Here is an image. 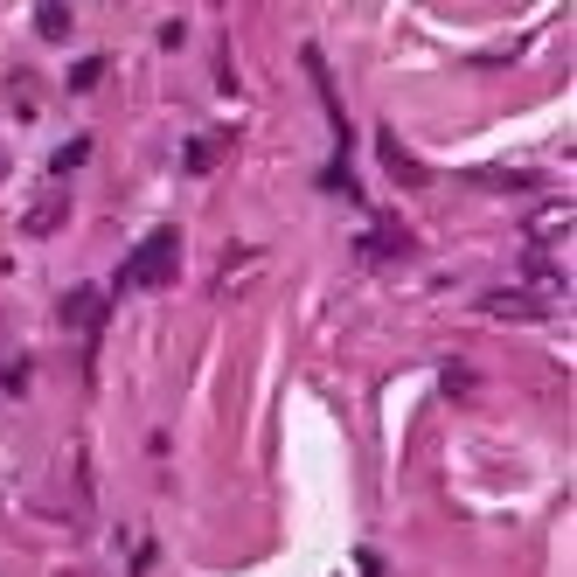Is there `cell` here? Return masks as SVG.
Wrapping results in <instances>:
<instances>
[{
  "mask_svg": "<svg viewBox=\"0 0 577 577\" xmlns=\"http://www.w3.org/2000/svg\"><path fill=\"white\" fill-rule=\"evenodd\" d=\"M480 306H487L494 320H536V313H543V292H522V286H508V292H487Z\"/></svg>",
  "mask_w": 577,
  "mask_h": 577,
  "instance_id": "obj_5",
  "label": "cell"
},
{
  "mask_svg": "<svg viewBox=\"0 0 577 577\" xmlns=\"http://www.w3.org/2000/svg\"><path fill=\"white\" fill-rule=\"evenodd\" d=\"M63 223H70V195H63V181H56V188H42V195L28 202V216H21V230H28V237H56Z\"/></svg>",
  "mask_w": 577,
  "mask_h": 577,
  "instance_id": "obj_2",
  "label": "cell"
},
{
  "mask_svg": "<svg viewBox=\"0 0 577 577\" xmlns=\"http://www.w3.org/2000/svg\"><path fill=\"white\" fill-rule=\"evenodd\" d=\"M376 146H383V167H390V174H397L404 188H425V181H432V174H425V167H418V160H411V153L397 146V133H383Z\"/></svg>",
  "mask_w": 577,
  "mask_h": 577,
  "instance_id": "obj_6",
  "label": "cell"
},
{
  "mask_svg": "<svg viewBox=\"0 0 577 577\" xmlns=\"http://www.w3.org/2000/svg\"><path fill=\"white\" fill-rule=\"evenodd\" d=\"M98 77H105V56H84V63H77V70H70V91H91V84H98Z\"/></svg>",
  "mask_w": 577,
  "mask_h": 577,
  "instance_id": "obj_14",
  "label": "cell"
},
{
  "mask_svg": "<svg viewBox=\"0 0 577 577\" xmlns=\"http://www.w3.org/2000/svg\"><path fill=\"white\" fill-rule=\"evenodd\" d=\"M397 251H411V230H397V223H383V230L362 237V258H397Z\"/></svg>",
  "mask_w": 577,
  "mask_h": 577,
  "instance_id": "obj_7",
  "label": "cell"
},
{
  "mask_svg": "<svg viewBox=\"0 0 577 577\" xmlns=\"http://www.w3.org/2000/svg\"><path fill=\"white\" fill-rule=\"evenodd\" d=\"M35 35H42V42H63V35H70V7H63V0H42V7H35Z\"/></svg>",
  "mask_w": 577,
  "mask_h": 577,
  "instance_id": "obj_8",
  "label": "cell"
},
{
  "mask_svg": "<svg viewBox=\"0 0 577 577\" xmlns=\"http://www.w3.org/2000/svg\"><path fill=\"white\" fill-rule=\"evenodd\" d=\"M174 272H181V237H174V230H153V237L133 244V258L119 265V286H140L146 292V286H167Z\"/></svg>",
  "mask_w": 577,
  "mask_h": 577,
  "instance_id": "obj_1",
  "label": "cell"
},
{
  "mask_svg": "<svg viewBox=\"0 0 577 577\" xmlns=\"http://www.w3.org/2000/svg\"><path fill=\"white\" fill-rule=\"evenodd\" d=\"M28 376H35V369H28V355H14V362L0 369V390H7V397H28Z\"/></svg>",
  "mask_w": 577,
  "mask_h": 577,
  "instance_id": "obj_12",
  "label": "cell"
},
{
  "mask_svg": "<svg viewBox=\"0 0 577 577\" xmlns=\"http://www.w3.org/2000/svg\"><path fill=\"white\" fill-rule=\"evenodd\" d=\"M84 160H91V140L77 133V140H63V146H56V153H49V174L63 181V174H70V167H84Z\"/></svg>",
  "mask_w": 577,
  "mask_h": 577,
  "instance_id": "obj_10",
  "label": "cell"
},
{
  "mask_svg": "<svg viewBox=\"0 0 577 577\" xmlns=\"http://www.w3.org/2000/svg\"><path fill=\"white\" fill-rule=\"evenodd\" d=\"M299 63H306V77H313V91H320V105H327L334 140L348 146V112H341V91H334V77H327V56H320V49H299Z\"/></svg>",
  "mask_w": 577,
  "mask_h": 577,
  "instance_id": "obj_3",
  "label": "cell"
},
{
  "mask_svg": "<svg viewBox=\"0 0 577 577\" xmlns=\"http://www.w3.org/2000/svg\"><path fill=\"white\" fill-rule=\"evenodd\" d=\"M7 91H14V119H42V98H35V77H7Z\"/></svg>",
  "mask_w": 577,
  "mask_h": 577,
  "instance_id": "obj_11",
  "label": "cell"
},
{
  "mask_svg": "<svg viewBox=\"0 0 577 577\" xmlns=\"http://www.w3.org/2000/svg\"><path fill=\"white\" fill-rule=\"evenodd\" d=\"M63 327H77V334H98L105 327V292H91V286H77V292H63Z\"/></svg>",
  "mask_w": 577,
  "mask_h": 577,
  "instance_id": "obj_4",
  "label": "cell"
},
{
  "mask_svg": "<svg viewBox=\"0 0 577 577\" xmlns=\"http://www.w3.org/2000/svg\"><path fill=\"white\" fill-rule=\"evenodd\" d=\"M529 237H536V244H557V237H571V202H564V209H543V216L529 223Z\"/></svg>",
  "mask_w": 577,
  "mask_h": 577,
  "instance_id": "obj_9",
  "label": "cell"
},
{
  "mask_svg": "<svg viewBox=\"0 0 577 577\" xmlns=\"http://www.w3.org/2000/svg\"><path fill=\"white\" fill-rule=\"evenodd\" d=\"M181 160H188V174H209V167H216V140H188Z\"/></svg>",
  "mask_w": 577,
  "mask_h": 577,
  "instance_id": "obj_13",
  "label": "cell"
}]
</instances>
